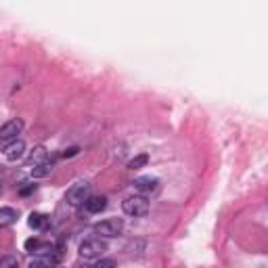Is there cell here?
<instances>
[{"label":"cell","mask_w":268,"mask_h":268,"mask_svg":"<svg viewBox=\"0 0 268 268\" xmlns=\"http://www.w3.org/2000/svg\"><path fill=\"white\" fill-rule=\"evenodd\" d=\"M124 231V222L122 218H107L103 222H98L94 227V233L101 237H118Z\"/></svg>","instance_id":"cell-4"},{"label":"cell","mask_w":268,"mask_h":268,"mask_svg":"<svg viewBox=\"0 0 268 268\" xmlns=\"http://www.w3.org/2000/svg\"><path fill=\"white\" fill-rule=\"evenodd\" d=\"M84 207H86V211H90V214H101L107 207V197H103V195L88 197V199L84 201Z\"/></svg>","instance_id":"cell-8"},{"label":"cell","mask_w":268,"mask_h":268,"mask_svg":"<svg viewBox=\"0 0 268 268\" xmlns=\"http://www.w3.org/2000/svg\"><path fill=\"white\" fill-rule=\"evenodd\" d=\"M159 180L157 178H151V176H140L134 180V189L140 193V195H147V193H153L155 189H157Z\"/></svg>","instance_id":"cell-7"},{"label":"cell","mask_w":268,"mask_h":268,"mask_svg":"<svg viewBox=\"0 0 268 268\" xmlns=\"http://www.w3.org/2000/svg\"><path fill=\"white\" fill-rule=\"evenodd\" d=\"M5 264H9V268H19V264H17L15 260H7Z\"/></svg>","instance_id":"cell-17"},{"label":"cell","mask_w":268,"mask_h":268,"mask_svg":"<svg viewBox=\"0 0 268 268\" xmlns=\"http://www.w3.org/2000/svg\"><path fill=\"white\" fill-rule=\"evenodd\" d=\"M32 191H36V185H30V187H25V189H21V195H30Z\"/></svg>","instance_id":"cell-16"},{"label":"cell","mask_w":268,"mask_h":268,"mask_svg":"<svg viewBox=\"0 0 268 268\" xmlns=\"http://www.w3.org/2000/svg\"><path fill=\"white\" fill-rule=\"evenodd\" d=\"M147 164H149V155L140 153V155H136V157H132L128 162V168H130V170H140V168H145Z\"/></svg>","instance_id":"cell-12"},{"label":"cell","mask_w":268,"mask_h":268,"mask_svg":"<svg viewBox=\"0 0 268 268\" xmlns=\"http://www.w3.org/2000/svg\"><path fill=\"white\" fill-rule=\"evenodd\" d=\"M96 268H116V260H111V258H101L96 264Z\"/></svg>","instance_id":"cell-14"},{"label":"cell","mask_w":268,"mask_h":268,"mask_svg":"<svg viewBox=\"0 0 268 268\" xmlns=\"http://www.w3.org/2000/svg\"><path fill=\"white\" fill-rule=\"evenodd\" d=\"M107 251V243L101 241V239H86L80 245V256L86 260H101Z\"/></svg>","instance_id":"cell-2"},{"label":"cell","mask_w":268,"mask_h":268,"mask_svg":"<svg viewBox=\"0 0 268 268\" xmlns=\"http://www.w3.org/2000/svg\"><path fill=\"white\" fill-rule=\"evenodd\" d=\"M88 193H90V185H88V180H78V182H74L72 187L67 189V193H65V201L69 203V205H82L84 201L88 199Z\"/></svg>","instance_id":"cell-1"},{"label":"cell","mask_w":268,"mask_h":268,"mask_svg":"<svg viewBox=\"0 0 268 268\" xmlns=\"http://www.w3.org/2000/svg\"><path fill=\"white\" fill-rule=\"evenodd\" d=\"M5 157L9 159V162H19L23 155H25V143L23 140H13V143H9V145H5Z\"/></svg>","instance_id":"cell-6"},{"label":"cell","mask_w":268,"mask_h":268,"mask_svg":"<svg viewBox=\"0 0 268 268\" xmlns=\"http://www.w3.org/2000/svg\"><path fill=\"white\" fill-rule=\"evenodd\" d=\"M46 157H48V151L42 147V145H38V147H34L30 151V157H27V162H30L32 166H38V164H44Z\"/></svg>","instance_id":"cell-10"},{"label":"cell","mask_w":268,"mask_h":268,"mask_svg":"<svg viewBox=\"0 0 268 268\" xmlns=\"http://www.w3.org/2000/svg\"><path fill=\"white\" fill-rule=\"evenodd\" d=\"M17 222V211L13 207H0V229H7Z\"/></svg>","instance_id":"cell-9"},{"label":"cell","mask_w":268,"mask_h":268,"mask_svg":"<svg viewBox=\"0 0 268 268\" xmlns=\"http://www.w3.org/2000/svg\"><path fill=\"white\" fill-rule=\"evenodd\" d=\"M122 207H124V211L128 216L138 218V216H145L147 211H149V201H147L145 195H132V197H128V199L122 203Z\"/></svg>","instance_id":"cell-3"},{"label":"cell","mask_w":268,"mask_h":268,"mask_svg":"<svg viewBox=\"0 0 268 268\" xmlns=\"http://www.w3.org/2000/svg\"><path fill=\"white\" fill-rule=\"evenodd\" d=\"M27 224H30L32 229H44V227H46V216H42V214H32L30 220H27Z\"/></svg>","instance_id":"cell-13"},{"label":"cell","mask_w":268,"mask_h":268,"mask_svg":"<svg viewBox=\"0 0 268 268\" xmlns=\"http://www.w3.org/2000/svg\"><path fill=\"white\" fill-rule=\"evenodd\" d=\"M0 191H3V185H0Z\"/></svg>","instance_id":"cell-18"},{"label":"cell","mask_w":268,"mask_h":268,"mask_svg":"<svg viewBox=\"0 0 268 268\" xmlns=\"http://www.w3.org/2000/svg\"><path fill=\"white\" fill-rule=\"evenodd\" d=\"M78 153H80L78 147H69V149L63 151V157H74V155H78Z\"/></svg>","instance_id":"cell-15"},{"label":"cell","mask_w":268,"mask_h":268,"mask_svg":"<svg viewBox=\"0 0 268 268\" xmlns=\"http://www.w3.org/2000/svg\"><path fill=\"white\" fill-rule=\"evenodd\" d=\"M50 172H52V166H50L48 162L38 164V166L32 168V176H34V178H44V176H48Z\"/></svg>","instance_id":"cell-11"},{"label":"cell","mask_w":268,"mask_h":268,"mask_svg":"<svg viewBox=\"0 0 268 268\" xmlns=\"http://www.w3.org/2000/svg\"><path fill=\"white\" fill-rule=\"evenodd\" d=\"M21 130H23V122L21 120H11L0 128V140L9 145V143H13V140H17V134H21Z\"/></svg>","instance_id":"cell-5"}]
</instances>
